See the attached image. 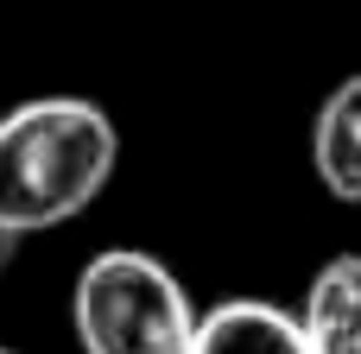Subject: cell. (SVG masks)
I'll use <instances>...</instances> for the list:
<instances>
[{
    "instance_id": "obj_2",
    "label": "cell",
    "mask_w": 361,
    "mask_h": 354,
    "mask_svg": "<svg viewBox=\"0 0 361 354\" xmlns=\"http://www.w3.org/2000/svg\"><path fill=\"white\" fill-rule=\"evenodd\" d=\"M70 323L82 354H197V304L146 247H108L76 272Z\"/></svg>"
},
{
    "instance_id": "obj_4",
    "label": "cell",
    "mask_w": 361,
    "mask_h": 354,
    "mask_svg": "<svg viewBox=\"0 0 361 354\" xmlns=\"http://www.w3.org/2000/svg\"><path fill=\"white\" fill-rule=\"evenodd\" d=\"M311 165L336 203H361V76L336 82L311 127Z\"/></svg>"
},
{
    "instance_id": "obj_5",
    "label": "cell",
    "mask_w": 361,
    "mask_h": 354,
    "mask_svg": "<svg viewBox=\"0 0 361 354\" xmlns=\"http://www.w3.org/2000/svg\"><path fill=\"white\" fill-rule=\"evenodd\" d=\"M298 323L317 354H361V253H336L330 266H317Z\"/></svg>"
},
{
    "instance_id": "obj_6",
    "label": "cell",
    "mask_w": 361,
    "mask_h": 354,
    "mask_svg": "<svg viewBox=\"0 0 361 354\" xmlns=\"http://www.w3.org/2000/svg\"><path fill=\"white\" fill-rule=\"evenodd\" d=\"M19 241H25V228H13V222H0V279L13 272V260H19Z\"/></svg>"
},
{
    "instance_id": "obj_1",
    "label": "cell",
    "mask_w": 361,
    "mask_h": 354,
    "mask_svg": "<svg viewBox=\"0 0 361 354\" xmlns=\"http://www.w3.org/2000/svg\"><path fill=\"white\" fill-rule=\"evenodd\" d=\"M121 133L89 95H32L0 114V222L38 234L76 222L114 177Z\"/></svg>"
},
{
    "instance_id": "obj_7",
    "label": "cell",
    "mask_w": 361,
    "mask_h": 354,
    "mask_svg": "<svg viewBox=\"0 0 361 354\" xmlns=\"http://www.w3.org/2000/svg\"><path fill=\"white\" fill-rule=\"evenodd\" d=\"M0 354H13V348H0Z\"/></svg>"
},
{
    "instance_id": "obj_3",
    "label": "cell",
    "mask_w": 361,
    "mask_h": 354,
    "mask_svg": "<svg viewBox=\"0 0 361 354\" xmlns=\"http://www.w3.org/2000/svg\"><path fill=\"white\" fill-rule=\"evenodd\" d=\"M197 354H317L305 323L273 298H222L197 317Z\"/></svg>"
}]
</instances>
